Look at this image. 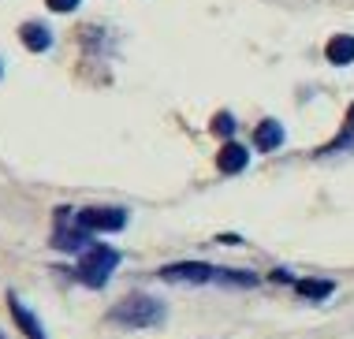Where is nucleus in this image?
<instances>
[{
    "label": "nucleus",
    "mask_w": 354,
    "mask_h": 339,
    "mask_svg": "<svg viewBox=\"0 0 354 339\" xmlns=\"http://www.w3.org/2000/svg\"><path fill=\"white\" fill-rule=\"evenodd\" d=\"M45 4H49L53 12H71V8H79V0H45Z\"/></svg>",
    "instance_id": "ddd939ff"
},
{
    "label": "nucleus",
    "mask_w": 354,
    "mask_h": 339,
    "mask_svg": "<svg viewBox=\"0 0 354 339\" xmlns=\"http://www.w3.org/2000/svg\"><path fill=\"white\" fill-rule=\"evenodd\" d=\"M213 131H216V134H232V131H235V120H232L227 112H220L216 120H213Z\"/></svg>",
    "instance_id": "f8f14e48"
},
{
    "label": "nucleus",
    "mask_w": 354,
    "mask_h": 339,
    "mask_svg": "<svg viewBox=\"0 0 354 339\" xmlns=\"http://www.w3.org/2000/svg\"><path fill=\"white\" fill-rule=\"evenodd\" d=\"M246 161H250V153H246L239 142H227L224 149H220V157H216L220 172H227V176H232V172H243V168H246Z\"/></svg>",
    "instance_id": "0eeeda50"
},
{
    "label": "nucleus",
    "mask_w": 354,
    "mask_h": 339,
    "mask_svg": "<svg viewBox=\"0 0 354 339\" xmlns=\"http://www.w3.org/2000/svg\"><path fill=\"white\" fill-rule=\"evenodd\" d=\"M116 265H120V254L112 246H86L82 250V257H79V265H75V276L82 280L86 287H104L109 284V276L116 273Z\"/></svg>",
    "instance_id": "7ed1b4c3"
},
{
    "label": "nucleus",
    "mask_w": 354,
    "mask_h": 339,
    "mask_svg": "<svg viewBox=\"0 0 354 339\" xmlns=\"http://www.w3.org/2000/svg\"><path fill=\"white\" fill-rule=\"evenodd\" d=\"M8 309H12V317H15V324L26 332V339H45V328L37 324V317L30 313V309L23 306V298L19 295H8Z\"/></svg>",
    "instance_id": "39448f33"
},
{
    "label": "nucleus",
    "mask_w": 354,
    "mask_h": 339,
    "mask_svg": "<svg viewBox=\"0 0 354 339\" xmlns=\"http://www.w3.org/2000/svg\"><path fill=\"white\" fill-rule=\"evenodd\" d=\"M23 45L34 48V53H45V48L53 45V37H49V30H45L41 23H26L23 26Z\"/></svg>",
    "instance_id": "9d476101"
},
{
    "label": "nucleus",
    "mask_w": 354,
    "mask_h": 339,
    "mask_svg": "<svg viewBox=\"0 0 354 339\" xmlns=\"http://www.w3.org/2000/svg\"><path fill=\"white\" fill-rule=\"evenodd\" d=\"M160 280L168 284H235V287H250V273H224V268H209L202 261H183V265H168L160 268Z\"/></svg>",
    "instance_id": "f257e3e1"
},
{
    "label": "nucleus",
    "mask_w": 354,
    "mask_h": 339,
    "mask_svg": "<svg viewBox=\"0 0 354 339\" xmlns=\"http://www.w3.org/2000/svg\"><path fill=\"white\" fill-rule=\"evenodd\" d=\"M324 53H328V60H332V64H351V60H354V37H351V34L332 37Z\"/></svg>",
    "instance_id": "1a4fd4ad"
},
{
    "label": "nucleus",
    "mask_w": 354,
    "mask_h": 339,
    "mask_svg": "<svg viewBox=\"0 0 354 339\" xmlns=\"http://www.w3.org/2000/svg\"><path fill=\"white\" fill-rule=\"evenodd\" d=\"M75 220H79V228L86 231H120L123 224H127V212L123 209H82L75 212Z\"/></svg>",
    "instance_id": "20e7f679"
},
{
    "label": "nucleus",
    "mask_w": 354,
    "mask_h": 339,
    "mask_svg": "<svg viewBox=\"0 0 354 339\" xmlns=\"http://www.w3.org/2000/svg\"><path fill=\"white\" fill-rule=\"evenodd\" d=\"M254 142H257V149H265V153H269V149H276V145L283 142V127H280L276 120H265L261 127L254 131Z\"/></svg>",
    "instance_id": "6e6552de"
},
{
    "label": "nucleus",
    "mask_w": 354,
    "mask_h": 339,
    "mask_svg": "<svg viewBox=\"0 0 354 339\" xmlns=\"http://www.w3.org/2000/svg\"><path fill=\"white\" fill-rule=\"evenodd\" d=\"M299 291H302L306 298H328L332 295V284H328V280H302Z\"/></svg>",
    "instance_id": "9b49d317"
},
{
    "label": "nucleus",
    "mask_w": 354,
    "mask_h": 339,
    "mask_svg": "<svg viewBox=\"0 0 354 339\" xmlns=\"http://www.w3.org/2000/svg\"><path fill=\"white\" fill-rule=\"evenodd\" d=\"M351 134H354V109H351V116H347V134H343V138H339V142H347V138H351Z\"/></svg>",
    "instance_id": "4468645a"
},
{
    "label": "nucleus",
    "mask_w": 354,
    "mask_h": 339,
    "mask_svg": "<svg viewBox=\"0 0 354 339\" xmlns=\"http://www.w3.org/2000/svg\"><path fill=\"white\" fill-rule=\"evenodd\" d=\"M165 317V306L153 295H127L123 302H116L109 309V321L120 328H149Z\"/></svg>",
    "instance_id": "f03ea898"
},
{
    "label": "nucleus",
    "mask_w": 354,
    "mask_h": 339,
    "mask_svg": "<svg viewBox=\"0 0 354 339\" xmlns=\"http://www.w3.org/2000/svg\"><path fill=\"white\" fill-rule=\"evenodd\" d=\"M86 235H90V231L79 228V220L71 217V228H68V224H64V212H60V228H56V239H53L56 246H60V250H82Z\"/></svg>",
    "instance_id": "423d86ee"
}]
</instances>
